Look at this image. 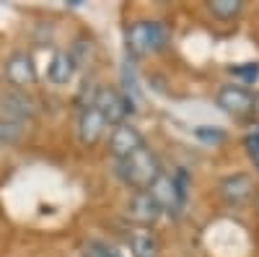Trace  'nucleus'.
<instances>
[{
  "mask_svg": "<svg viewBox=\"0 0 259 257\" xmlns=\"http://www.w3.org/2000/svg\"><path fill=\"white\" fill-rule=\"evenodd\" d=\"M161 174H163L161 161L148 145L138 148L135 154H130L127 159L117 161V177L133 192H148V187L153 185Z\"/></svg>",
  "mask_w": 259,
  "mask_h": 257,
  "instance_id": "obj_1",
  "label": "nucleus"
},
{
  "mask_svg": "<svg viewBox=\"0 0 259 257\" xmlns=\"http://www.w3.org/2000/svg\"><path fill=\"white\" fill-rule=\"evenodd\" d=\"M168 26L163 21H133L124 29V47L130 57H145L150 52H161L168 45Z\"/></svg>",
  "mask_w": 259,
  "mask_h": 257,
  "instance_id": "obj_2",
  "label": "nucleus"
},
{
  "mask_svg": "<svg viewBox=\"0 0 259 257\" xmlns=\"http://www.w3.org/2000/svg\"><path fill=\"white\" fill-rule=\"evenodd\" d=\"M148 195L156 200V205L161 208V213L168 216H179L184 203H187V174L177 171V174H163L148 187Z\"/></svg>",
  "mask_w": 259,
  "mask_h": 257,
  "instance_id": "obj_3",
  "label": "nucleus"
},
{
  "mask_svg": "<svg viewBox=\"0 0 259 257\" xmlns=\"http://www.w3.org/2000/svg\"><path fill=\"white\" fill-rule=\"evenodd\" d=\"M91 104L104 115L106 125H122V122H127L130 112H135V106L130 104L122 96V91L114 89V86H99V89L94 91Z\"/></svg>",
  "mask_w": 259,
  "mask_h": 257,
  "instance_id": "obj_4",
  "label": "nucleus"
},
{
  "mask_svg": "<svg viewBox=\"0 0 259 257\" xmlns=\"http://www.w3.org/2000/svg\"><path fill=\"white\" fill-rule=\"evenodd\" d=\"M254 96L249 89H244V86H233V83H226L218 89V94H215V104L221 106V109L236 120H246L254 115Z\"/></svg>",
  "mask_w": 259,
  "mask_h": 257,
  "instance_id": "obj_5",
  "label": "nucleus"
},
{
  "mask_svg": "<svg viewBox=\"0 0 259 257\" xmlns=\"http://www.w3.org/2000/svg\"><path fill=\"white\" fill-rule=\"evenodd\" d=\"M6 78L13 89H29V86L36 83L39 73H36V65H34V57L29 52H11L8 60H6Z\"/></svg>",
  "mask_w": 259,
  "mask_h": 257,
  "instance_id": "obj_6",
  "label": "nucleus"
},
{
  "mask_svg": "<svg viewBox=\"0 0 259 257\" xmlns=\"http://www.w3.org/2000/svg\"><path fill=\"white\" fill-rule=\"evenodd\" d=\"M145 140H143V133L133 122H122V125H114L112 127V135H109V154L122 161L127 159L130 154H135L138 148H143Z\"/></svg>",
  "mask_w": 259,
  "mask_h": 257,
  "instance_id": "obj_7",
  "label": "nucleus"
},
{
  "mask_svg": "<svg viewBox=\"0 0 259 257\" xmlns=\"http://www.w3.org/2000/svg\"><path fill=\"white\" fill-rule=\"evenodd\" d=\"M218 192L228 205H244L256 195V185L246 171H236V174H228L221 179Z\"/></svg>",
  "mask_w": 259,
  "mask_h": 257,
  "instance_id": "obj_8",
  "label": "nucleus"
},
{
  "mask_svg": "<svg viewBox=\"0 0 259 257\" xmlns=\"http://www.w3.org/2000/svg\"><path fill=\"white\" fill-rule=\"evenodd\" d=\"M127 218L133 221L138 229H150L163 213L156 205V200L148 195V192H133V198L127 200Z\"/></svg>",
  "mask_w": 259,
  "mask_h": 257,
  "instance_id": "obj_9",
  "label": "nucleus"
},
{
  "mask_svg": "<svg viewBox=\"0 0 259 257\" xmlns=\"http://www.w3.org/2000/svg\"><path fill=\"white\" fill-rule=\"evenodd\" d=\"M106 133V120L104 115L96 109V106L89 101V104H83L80 106V112H78V140L83 145H96Z\"/></svg>",
  "mask_w": 259,
  "mask_h": 257,
  "instance_id": "obj_10",
  "label": "nucleus"
},
{
  "mask_svg": "<svg viewBox=\"0 0 259 257\" xmlns=\"http://www.w3.org/2000/svg\"><path fill=\"white\" fill-rule=\"evenodd\" d=\"M78 65H75V60L70 52H55L52 60H50V68H47V78L55 83V86H65V83H70L73 76H75Z\"/></svg>",
  "mask_w": 259,
  "mask_h": 257,
  "instance_id": "obj_11",
  "label": "nucleus"
},
{
  "mask_svg": "<svg viewBox=\"0 0 259 257\" xmlns=\"http://www.w3.org/2000/svg\"><path fill=\"white\" fill-rule=\"evenodd\" d=\"M127 247L133 252V257H158L161 252V244L150 229H135L127 237Z\"/></svg>",
  "mask_w": 259,
  "mask_h": 257,
  "instance_id": "obj_12",
  "label": "nucleus"
},
{
  "mask_svg": "<svg viewBox=\"0 0 259 257\" xmlns=\"http://www.w3.org/2000/svg\"><path fill=\"white\" fill-rule=\"evenodd\" d=\"M207 8H210V13L218 21H233L236 16L244 11V3H241V0H210Z\"/></svg>",
  "mask_w": 259,
  "mask_h": 257,
  "instance_id": "obj_13",
  "label": "nucleus"
},
{
  "mask_svg": "<svg viewBox=\"0 0 259 257\" xmlns=\"http://www.w3.org/2000/svg\"><path fill=\"white\" fill-rule=\"evenodd\" d=\"M244 148H246V156H249V161L254 164L256 174H259V125H254L244 135Z\"/></svg>",
  "mask_w": 259,
  "mask_h": 257,
  "instance_id": "obj_14",
  "label": "nucleus"
},
{
  "mask_svg": "<svg viewBox=\"0 0 259 257\" xmlns=\"http://www.w3.org/2000/svg\"><path fill=\"white\" fill-rule=\"evenodd\" d=\"M231 76L241 78L244 83H256L259 81V62H241V65H231Z\"/></svg>",
  "mask_w": 259,
  "mask_h": 257,
  "instance_id": "obj_15",
  "label": "nucleus"
},
{
  "mask_svg": "<svg viewBox=\"0 0 259 257\" xmlns=\"http://www.w3.org/2000/svg\"><path fill=\"white\" fill-rule=\"evenodd\" d=\"M117 249H112L109 244H104V242H89L83 247V257H114Z\"/></svg>",
  "mask_w": 259,
  "mask_h": 257,
  "instance_id": "obj_16",
  "label": "nucleus"
},
{
  "mask_svg": "<svg viewBox=\"0 0 259 257\" xmlns=\"http://www.w3.org/2000/svg\"><path fill=\"white\" fill-rule=\"evenodd\" d=\"M194 135H197L200 140H205V143H223L226 140V133L223 130H218V127H210L207 125H202V127H197V130H194Z\"/></svg>",
  "mask_w": 259,
  "mask_h": 257,
  "instance_id": "obj_17",
  "label": "nucleus"
},
{
  "mask_svg": "<svg viewBox=\"0 0 259 257\" xmlns=\"http://www.w3.org/2000/svg\"><path fill=\"white\" fill-rule=\"evenodd\" d=\"M254 198H256V208H259V190H256V195H254Z\"/></svg>",
  "mask_w": 259,
  "mask_h": 257,
  "instance_id": "obj_18",
  "label": "nucleus"
}]
</instances>
